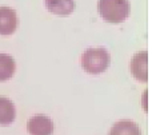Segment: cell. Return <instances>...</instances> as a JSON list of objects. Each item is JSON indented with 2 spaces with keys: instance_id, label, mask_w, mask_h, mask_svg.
I'll use <instances>...</instances> for the list:
<instances>
[{
  "instance_id": "6da1fadb",
  "label": "cell",
  "mask_w": 152,
  "mask_h": 135,
  "mask_svg": "<svg viewBox=\"0 0 152 135\" xmlns=\"http://www.w3.org/2000/svg\"><path fill=\"white\" fill-rule=\"evenodd\" d=\"M108 66H110V52L103 47L88 48L81 55V67L88 74H102L108 68Z\"/></svg>"
},
{
  "instance_id": "7a4b0ae2",
  "label": "cell",
  "mask_w": 152,
  "mask_h": 135,
  "mask_svg": "<svg viewBox=\"0 0 152 135\" xmlns=\"http://www.w3.org/2000/svg\"><path fill=\"white\" fill-rule=\"evenodd\" d=\"M99 13L108 23H121L129 15L128 0H99Z\"/></svg>"
},
{
  "instance_id": "3957f363",
  "label": "cell",
  "mask_w": 152,
  "mask_h": 135,
  "mask_svg": "<svg viewBox=\"0 0 152 135\" xmlns=\"http://www.w3.org/2000/svg\"><path fill=\"white\" fill-rule=\"evenodd\" d=\"M29 135H52L53 122L45 115H35L27 123Z\"/></svg>"
},
{
  "instance_id": "9c48e42d",
  "label": "cell",
  "mask_w": 152,
  "mask_h": 135,
  "mask_svg": "<svg viewBox=\"0 0 152 135\" xmlns=\"http://www.w3.org/2000/svg\"><path fill=\"white\" fill-rule=\"evenodd\" d=\"M15 68L16 63L12 56L8 54H0V82H4L12 78Z\"/></svg>"
},
{
  "instance_id": "52a82bcc",
  "label": "cell",
  "mask_w": 152,
  "mask_h": 135,
  "mask_svg": "<svg viewBox=\"0 0 152 135\" xmlns=\"http://www.w3.org/2000/svg\"><path fill=\"white\" fill-rule=\"evenodd\" d=\"M110 135H142L139 126L129 119H123L116 122L111 127Z\"/></svg>"
},
{
  "instance_id": "ba28073f",
  "label": "cell",
  "mask_w": 152,
  "mask_h": 135,
  "mask_svg": "<svg viewBox=\"0 0 152 135\" xmlns=\"http://www.w3.org/2000/svg\"><path fill=\"white\" fill-rule=\"evenodd\" d=\"M16 110L12 101L5 96H0V125L8 126L15 120Z\"/></svg>"
},
{
  "instance_id": "5b68a950",
  "label": "cell",
  "mask_w": 152,
  "mask_h": 135,
  "mask_svg": "<svg viewBox=\"0 0 152 135\" xmlns=\"http://www.w3.org/2000/svg\"><path fill=\"white\" fill-rule=\"evenodd\" d=\"M18 16L15 10L10 7H0V35L8 36L16 31Z\"/></svg>"
},
{
  "instance_id": "277c9868",
  "label": "cell",
  "mask_w": 152,
  "mask_h": 135,
  "mask_svg": "<svg viewBox=\"0 0 152 135\" xmlns=\"http://www.w3.org/2000/svg\"><path fill=\"white\" fill-rule=\"evenodd\" d=\"M147 62H148V52L147 51H140V52L135 54L131 63H129L132 75L140 82H147L148 80Z\"/></svg>"
},
{
  "instance_id": "8992f818",
  "label": "cell",
  "mask_w": 152,
  "mask_h": 135,
  "mask_svg": "<svg viewBox=\"0 0 152 135\" xmlns=\"http://www.w3.org/2000/svg\"><path fill=\"white\" fill-rule=\"evenodd\" d=\"M44 4L50 12L58 16H68L75 10L74 0H44Z\"/></svg>"
}]
</instances>
